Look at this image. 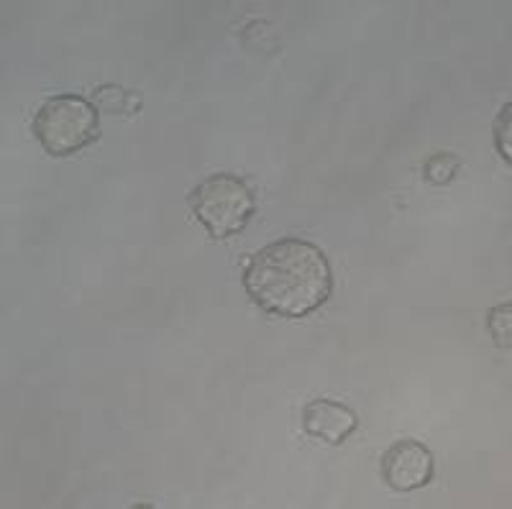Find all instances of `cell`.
Listing matches in <instances>:
<instances>
[{"label":"cell","mask_w":512,"mask_h":509,"mask_svg":"<svg viewBox=\"0 0 512 509\" xmlns=\"http://www.w3.org/2000/svg\"><path fill=\"white\" fill-rule=\"evenodd\" d=\"M256 307L277 318H305L328 302L333 272L328 256L305 238H280L256 251L244 269Z\"/></svg>","instance_id":"obj_1"},{"label":"cell","mask_w":512,"mask_h":509,"mask_svg":"<svg viewBox=\"0 0 512 509\" xmlns=\"http://www.w3.org/2000/svg\"><path fill=\"white\" fill-rule=\"evenodd\" d=\"M195 218L216 241L239 236L256 213V195L236 174H210L190 192Z\"/></svg>","instance_id":"obj_2"},{"label":"cell","mask_w":512,"mask_h":509,"mask_svg":"<svg viewBox=\"0 0 512 509\" xmlns=\"http://www.w3.org/2000/svg\"><path fill=\"white\" fill-rule=\"evenodd\" d=\"M100 110L80 95H57L36 110L34 134L52 157H72L98 139Z\"/></svg>","instance_id":"obj_3"},{"label":"cell","mask_w":512,"mask_h":509,"mask_svg":"<svg viewBox=\"0 0 512 509\" xmlns=\"http://www.w3.org/2000/svg\"><path fill=\"white\" fill-rule=\"evenodd\" d=\"M436 461L420 440H400L382 456V479L395 492H415L433 479Z\"/></svg>","instance_id":"obj_4"},{"label":"cell","mask_w":512,"mask_h":509,"mask_svg":"<svg viewBox=\"0 0 512 509\" xmlns=\"http://www.w3.org/2000/svg\"><path fill=\"white\" fill-rule=\"evenodd\" d=\"M303 428L328 446H341L359 428V417L351 407L336 400H313L305 405Z\"/></svg>","instance_id":"obj_5"},{"label":"cell","mask_w":512,"mask_h":509,"mask_svg":"<svg viewBox=\"0 0 512 509\" xmlns=\"http://www.w3.org/2000/svg\"><path fill=\"white\" fill-rule=\"evenodd\" d=\"M93 105L108 116H136L141 110V95L118 85H103L95 90Z\"/></svg>","instance_id":"obj_6"},{"label":"cell","mask_w":512,"mask_h":509,"mask_svg":"<svg viewBox=\"0 0 512 509\" xmlns=\"http://www.w3.org/2000/svg\"><path fill=\"white\" fill-rule=\"evenodd\" d=\"M461 162L454 157V154H433L428 162H425V180L433 182V185H446L456 177Z\"/></svg>","instance_id":"obj_7"},{"label":"cell","mask_w":512,"mask_h":509,"mask_svg":"<svg viewBox=\"0 0 512 509\" xmlns=\"http://www.w3.org/2000/svg\"><path fill=\"white\" fill-rule=\"evenodd\" d=\"M489 333H492L497 346H510V302L495 307L489 313Z\"/></svg>","instance_id":"obj_8"},{"label":"cell","mask_w":512,"mask_h":509,"mask_svg":"<svg viewBox=\"0 0 512 509\" xmlns=\"http://www.w3.org/2000/svg\"><path fill=\"white\" fill-rule=\"evenodd\" d=\"M510 110H512L510 103L502 105L500 116H497V123H495L497 151H500V157H505L507 164H510V159H512V149H510Z\"/></svg>","instance_id":"obj_9"}]
</instances>
